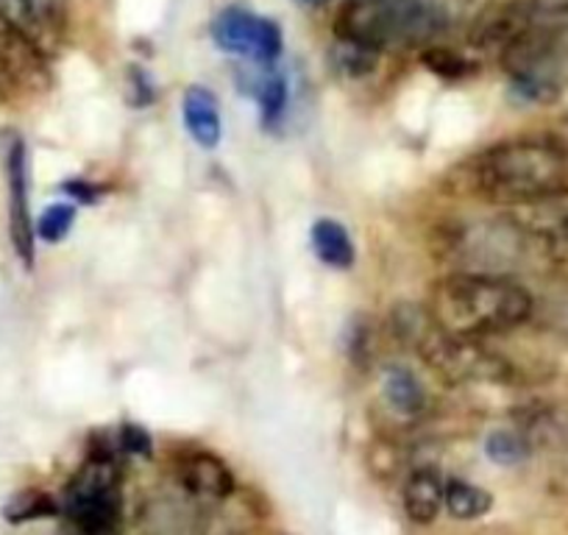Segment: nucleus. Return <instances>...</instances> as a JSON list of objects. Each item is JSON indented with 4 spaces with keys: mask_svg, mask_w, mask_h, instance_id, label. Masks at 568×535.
<instances>
[{
    "mask_svg": "<svg viewBox=\"0 0 568 535\" xmlns=\"http://www.w3.org/2000/svg\"><path fill=\"white\" fill-rule=\"evenodd\" d=\"M466 193L513 210L568 190V149L551 140L496 143L463 168Z\"/></svg>",
    "mask_w": 568,
    "mask_h": 535,
    "instance_id": "obj_1",
    "label": "nucleus"
},
{
    "mask_svg": "<svg viewBox=\"0 0 568 535\" xmlns=\"http://www.w3.org/2000/svg\"><path fill=\"white\" fill-rule=\"evenodd\" d=\"M535 302L507 276L457 274L440 276L433 285L426 315L440 332L466 341L507 335L532 319Z\"/></svg>",
    "mask_w": 568,
    "mask_h": 535,
    "instance_id": "obj_2",
    "label": "nucleus"
},
{
    "mask_svg": "<svg viewBox=\"0 0 568 535\" xmlns=\"http://www.w3.org/2000/svg\"><path fill=\"white\" fill-rule=\"evenodd\" d=\"M440 249L449 256L457 274L507 276V280L510 271H516L527 256L538 254L532 240L510 215L499 221H463V226L440 240Z\"/></svg>",
    "mask_w": 568,
    "mask_h": 535,
    "instance_id": "obj_3",
    "label": "nucleus"
},
{
    "mask_svg": "<svg viewBox=\"0 0 568 535\" xmlns=\"http://www.w3.org/2000/svg\"><path fill=\"white\" fill-rule=\"evenodd\" d=\"M68 511L81 535H118L120 480L106 455H98L81 468L68 491Z\"/></svg>",
    "mask_w": 568,
    "mask_h": 535,
    "instance_id": "obj_4",
    "label": "nucleus"
},
{
    "mask_svg": "<svg viewBox=\"0 0 568 535\" xmlns=\"http://www.w3.org/2000/svg\"><path fill=\"white\" fill-rule=\"evenodd\" d=\"M212 40L221 51L260 64L276 62L284 46L276 20L260 18L248 9H223L212 23Z\"/></svg>",
    "mask_w": 568,
    "mask_h": 535,
    "instance_id": "obj_5",
    "label": "nucleus"
},
{
    "mask_svg": "<svg viewBox=\"0 0 568 535\" xmlns=\"http://www.w3.org/2000/svg\"><path fill=\"white\" fill-rule=\"evenodd\" d=\"M507 215L532 240L544 260L568 265V190L546 195L532 204L513 206Z\"/></svg>",
    "mask_w": 568,
    "mask_h": 535,
    "instance_id": "obj_6",
    "label": "nucleus"
},
{
    "mask_svg": "<svg viewBox=\"0 0 568 535\" xmlns=\"http://www.w3.org/2000/svg\"><path fill=\"white\" fill-rule=\"evenodd\" d=\"M9 176V234H12L14 254L26 268H34L37 226L29 204V151L23 140H14L7 154Z\"/></svg>",
    "mask_w": 568,
    "mask_h": 535,
    "instance_id": "obj_7",
    "label": "nucleus"
},
{
    "mask_svg": "<svg viewBox=\"0 0 568 535\" xmlns=\"http://www.w3.org/2000/svg\"><path fill=\"white\" fill-rule=\"evenodd\" d=\"M0 64L18 92H42L51 87L48 53L3 18H0Z\"/></svg>",
    "mask_w": 568,
    "mask_h": 535,
    "instance_id": "obj_8",
    "label": "nucleus"
},
{
    "mask_svg": "<svg viewBox=\"0 0 568 535\" xmlns=\"http://www.w3.org/2000/svg\"><path fill=\"white\" fill-rule=\"evenodd\" d=\"M532 23L535 14L529 0H501L474 20L468 46L479 51H496L501 57Z\"/></svg>",
    "mask_w": 568,
    "mask_h": 535,
    "instance_id": "obj_9",
    "label": "nucleus"
},
{
    "mask_svg": "<svg viewBox=\"0 0 568 535\" xmlns=\"http://www.w3.org/2000/svg\"><path fill=\"white\" fill-rule=\"evenodd\" d=\"M262 518L265 513L260 502L234 488L229 496L206 505L204 516L195 524V535H260Z\"/></svg>",
    "mask_w": 568,
    "mask_h": 535,
    "instance_id": "obj_10",
    "label": "nucleus"
},
{
    "mask_svg": "<svg viewBox=\"0 0 568 535\" xmlns=\"http://www.w3.org/2000/svg\"><path fill=\"white\" fill-rule=\"evenodd\" d=\"M179 483H182L184 494H190L199 502H217L234 491V477L226 468L221 457L210 455V452H184L176 463Z\"/></svg>",
    "mask_w": 568,
    "mask_h": 535,
    "instance_id": "obj_11",
    "label": "nucleus"
},
{
    "mask_svg": "<svg viewBox=\"0 0 568 535\" xmlns=\"http://www.w3.org/2000/svg\"><path fill=\"white\" fill-rule=\"evenodd\" d=\"M182 118L187 125L190 138L201 145V149H215L221 143V103L212 95L206 87L193 84L187 87L182 101Z\"/></svg>",
    "mask_w": 568,
    "mask_h": 535,
    "instance_id": "obj_12",
    "label": "nucleus"
},
{
    "mask_svg": "<svg viewBox=\"0 0 568 535\" xmlns=\"http://www.w3.org/2000/svg\"><path fill=\"white\" fill-rule=\"evenodd\" d=\"M446 505V480L435 468H415L404 483V511L415 524H429Z\"/></svg>",
    "mask_w": 568,
    "mask_h": 535,
    "instance_id": "obj_13",
    "label": "nucleus"
},
{
    "mask_svg": "<svg viewBox=\"0 0 568 535\" xmlns=\"http://www.w3.org/2000/svg\"><path fill=\"white\" fill-rule=\"evenodd\" d=\"M532 450L568 452V405H540L518 427Z\"/></svg>",
    "mask_w": 568,
    "mask_h": 535,
    "instance_id": "obj_14",
    "label": "nucleus"
},
{
    "mask_svg": "<svg viewBox=\"0 0 568 535\" xmlns=\"http://www.w3.org/2000/svg\"><path fill=\"white\" fill-rule=\"evenodd\" d=\"M310 243H313L315 256L326 268H335V271H348L354 265V260H357L352 234L346 232L343 223L332 221V218H321V221L313 223Z\"/></svg>",
    "mask_w": 568,
    "mask_h": 535,
    "instance_id": "obj_15",
    "label": "nucleus"
},
{
    "mask_svg": "<svg viewBox=\"0 0 568 535\" xmlns=\"http://www.w3.org/2000/svg\"><path fill=\"white\" fill-rule=\"evenodd\" d=\"M382 396L398 416H418L426 407V391L415 374L404 365H390L382 374Z\"/></svg>",
    "mask_w": 568,
    "mask_h": 535,
    "instance_id": "obj_16",
    "label": "nucleus"
},
{
    "mask_svg": "<svg viewBox=\"0 0 568 535\" xmlns=\"http://www.w3.org/2000/svg\"><path fill=\"white\" fill-rule=\"evenodd\" d=\"M490 505H494V499H490L488 491L479 488V485L466 483V480H449V483H446L444 507L455 518H466V522H471V518L485 516V513L490 511Z\"/></svg>",
    "mask_w": 568,
    "mask_h": 535,
    "instance_id": "obj_17",
    "label": "nucleus"
},
{
    "mask_svg": "<svg viewBox=\"0 0 568 535\" xmlns=\"http://www.w3.org/2000/svg\"><path fill=\"white\" fill-rule=\"evenodd\" d=\"M485 452L490 461L501 463V466H516L532 452V446L527 444L521 430H496L485 441Z\"/></svg>",
    "mask_w": 568,
    "mask_h": 535,
    "instance_id": "obj_18",
    "label": "nucleus"
},
{
    "mask_svg": "<svg viewBox=\"0 0 568 535\" xmlns=\"http://www.w3.org/2000/svg\"><path fill=\"white\" fill-rule=\"evenodd\" d=\"M420 59H424V64L435 75H444V79H466V75L477 73V62H471L460 51H452V48L444 46H429L420 53Z\"/></svg>",
    "mask_w": 568,
    "mask_h": 535,
    "instance_id": "obj_19",
    "label": "nucleus"
},
{
    "mask_svg": "<svg viewBox=\"0 0 568 535\" xmlns=\"http://www.w3.org/2000/svg\"><path fill=\"white\" fill-rule=\"evenodd\" d=\"M75 223V206L73 204H53L42 212L40 223H37V234L45 243H62L70 234Z\"/></svg>",
    "mask_w": 568,
    "mask_h": 535,
    "instance_id": "obj_20",
    "label": "nucleus"
},
{
    "mask_svg": "<svg viewBox=\"0 0 568 535\" xmlns=\"http://www.w3.org/2000/svg\"><path fill=\"white\" fill-rule=\"evenodd\" d=\"M260 107H262V120L265 123H276L278 118L287 109V81L284 75L271 73L260 84Z\"/></svg>",
    "mask_w": 568,
    "mask_h": 535,
    "instance_id": "obj_21",
    "label": "nucleus"
},
{
    "mask_svg": "<svg viewBox=\"0 0 568 535\" xmlns=\"http://www.w3.org/2000/svg\"><path fill=\"white\" fill-rule=\"evenodd\" d=\"M53 513H57L53 502L48 499L45 494H37V491H26V494H20L18 499L7 507V516L12 518V522H26V518L37 516H53Z\"/></svg>",
    "mask_w": 568,
    "mask_h": 535,
    "instance_id": "obj_22",
    "label": "nucleus"
},
{
    "mask_svg": "<svg viewBox=\"0 0 568 535\" xmlns=\"http://www.w3.org/2000/svg\"><path fill=\"white\" fill-rule=\"evenodd\" d=\"M532 3L535 23L566 29L568 23V0H529Z\"/></svg>",
    "mask_w": 568,
    "mask_h": 535,
    "instance_id": "obj_23",
    "label": "nucleus"
},
{
    "mask_svg": "<svg viewBox=\"0 0 568 535\" xmlns=\"http://www.w3.org/2000/svg\"><path fill=\"white\" fill-rule=\"evenodd\" d=\"M123 446L129 452H136V455H149L151 452V438L149 433L136 424H125L123 427Z\"/></svg>",
    "mask_w": 568,
    "mask_h": 535,
    "instance_id": "obj_24",
    "label": "nucleus"
},
{
    "mask_svg": "<svg viewBox=\"0 0 568 535\" xmlns=\"http://www.w3.org/2000/svg\"><path fill=\"white\" fill-rule=\"evenodd\" d=\"M64 190H68L70 195H75V201H87V204H92V201L98 199V190L90 188V184H87V182H81V179H79V182L68 184V188H64Z\"/></svg>",
    "mask_w": 568,
    "mask_h": 535,
    "instance_id": "obj_25",
    "label": "nucleus"
},
{
    "mask_svg": "<svg viewBox=\"0 0 568 535\" xmlns=\"http://www.w3.org/2000/svg\"><path fill=\"white\" fill-rule=\"evenodd\" d=\"M14 95H18V90H14L12 81H9V75H7V70H3V64H0V103H9Z\"/></svg>",
    "mask_w": 568,
    "mask_h": 535,
    "instance_id": "obj_26",
    "label": "nucleus"
},
{
    "mask_svg": "<svg viewBox=\"0 0 568 535\" xmlns=\"http://www.w3.org/2000/svg\"><path fill=\"white\" fill-rule=\"evenodd\" d=\"M298 3H310V7H315V3H324V0H298Z\"/></svg>",
    "mask_w": 568,
    "mask_h": 535,
    "instance_id": "obj_27",
    "label": "nucleus"
},
{
    "mask_svg": "<svg viewBox=\"0 0 568 535\" xmlns=\"http://www.w3.org/2000/svg\"><path fill=\"white\" fill-rule=\"evenodd\" d=\"M566 53H568V31H566Z\"/></svg>",
    "mask_w": 568,
    "mask_h": 535,
    "instance_id": "obj_28",
    "label": "nucleus"
}]
</instances>
